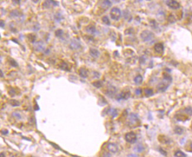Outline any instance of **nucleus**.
<instances>
[{"label":"nucleus","instance_id":"c85d7f7f","mask_svg":"<svg viewBox=\"0 0 192 157\" xmlns=\"http://www.w3.org/2000/svg\"><path fill=\"white\" fill-rule=\"evenodd\" d=\"M175 132L177 135H182L183 133V129L180 126H176L175 128Z\"/></svg>","mask_w":192,"mask_h":157},{"label":"nucleus","instance_id":"4c0bfd02","mask_svg":"<svg viewBox=\"0 0 192 157\" xmlns=\"http://www.w3.org/2000/svg\"><path fill=\"white\" fill-rule=\"evenodd\" d=\"M40 29V27L39 25H34L33 27V30L34 31H38Z\"/></svg>","mask_w":192,"mask_h":157},{"label":"nucleus","instance_id":"de8ad7c7","mask_svg":"<svg viewBox=\"0 0 192 157\" xmlns=\"http://www.w3.org/2000/svg\"><path fill=\"white\" fill-rule=\"evenodd\" d=\"M12 40H13L14 42H15V43H17V44H19L18 41H17V40L15 39H12Z\"/></svg>","mask_w":192,"mask_h":157},{"label":"nucleus","instance_id":"b1692460","mask_svg":"<svg viewBox=\"0 0 192 157\" xmlns=\"http://www.w3.org/2000/svg\"><path fill=\"white\" fill-rule=\"evenodd\" d=\"M159 138V141L163 144H169L170 142V140L169 138L165 136H160Z\"/></svg>","mask_w":192,"mask_h":157},{"label":"nucleus","instance_id":"aec40b11","mask_svg":"<svg viewBox=\"0 0 192 157\" xmlns=\"http://www.w3.org/2000/svg\"><path fill=\"white\" fill-rule=\"evenodd\" d=\"M111 5L112 3L111 2V1H108V0L103 1L102 2V6L104 9H108V8H110L111 6Z\"/></svg>","mask_w":192,"mask_h":157},{"label":"nucleus","instance_id":"20e7f679","mask_svg":"<svg viewBox=\"0 0 192 157\" xmlns=\"http://www.w3.org/2000/svg\"><path fill=\"white\" fill-rule=\"evenodd\" d=\"M125 139L128 143L134 144L137 141V136L133 132H130L126 134Z\"/></svg>","mask_w":192,"mask_h":157},{"label":"nucleus","instance_id":"0eeeda50","mask_svg":"<svg viewBox=\"0 0 192 157\" xmlns=\"http://www.w3.org/2000/svg\"><path fill=\"white\" fill-rule=\"evenodd\" d=\"M166 5L168 7L174 9H178V8H179L180 7V3L176 1H173V0L166 1Z\"/></svg>","mask_w":192,"mask_h":157},{"label":"nucleus","instance_id":"8fccbe9b","mask_svg":"<svg viewBox=\"0 0 192 157\" xmlns=\"http://www.w3.org/2000/svg\"><path fill=\"white\" fill-rule=\"evenodd\" d=\"M45 53H46H46H48V54L49 53H50V50H46V51H45Z\"/></svg>","mask_w":192,"mask_h":157},{"label":"nucleus","instance_id":"ea45409f","mask_svg":"<svg viewBox=\"0 0 192 157\" xmlns=\"http://www.w3.org/2000/svg\"><path fill=\"white\" fill-rule=\"evenodd\" d=\"M93 75L94 76V77H96V78H99L100 76V74L98 72H93Z\"/></svg>","mask_w":192,"mask_h":157},{"label":"nucleus","instance_id":"412c9836","mask_svg":"<svg viewBox=\"0 0 192 157\" xmlns=\"http://www.w3.org/2000/svg\"><path fill=\"white\" fill-rule=\"evenodd\" d=\"M143 79L142 76L139 75L134 77V81L136 84H137V85H140V84H141V83L143 82Z\"/></svg>","mask_w":192,"mask_h":157},{"label":"nucleus","instance_id":"2eb2a0df","mask_svg":"<svg viewBox=\"0 0 192 157\" xmlns=\"http://www.w3.org/2000/svg\"><path fill=\"white\" fill-rule=\"evenodd\" d=\"M90 54L91 55V57H94V58H98L100 56V51L96 49H90Z\"/></svg>","mask_w":192,"mask_h":157},{"label":"nucleus","instance_id":"393cba45","mask_svg":"<svg viewBox=\"0 0 192 157\" xmlns=\"http://www.w3.org/2000/svg\"><path fill=\"white\" fill-rule=\"evenodd\" d=\"M27 37H28V40H29V41L31 43H33V44H34L35 43V41H36L37 39V37L35 35H34L33 34H29L27 36Z\"/></svg>","mask_w":192,"mask_h":157},{"label":"nucleus","instance_id":"a878e982","mask_svg":"<svg viewBox=\"0 0 192 157\" xmlns=\"http://www.w3.org/2000/svg\"><path fill=\"white\" fill-rule=\"evenodd\" d=\"M92 85L93 86H94L96 88H100V87H101L102 86L103 83L100 80H97V81H95L93 83H92Z\"/></svg>","mask_w":192,"mask_h":157},{"label":"nucleus","instance_id":"9b49d317","mask_svg":"<svg viewBox=\"0 0 192 157\" xmlns=\"http://www.w3.org/2000/svg\"><path fill=\"white\" fill-rule=\"evenodd\" d=\"M128 120L130 124L134 125L139 121V117L137 114L135 113H131L128 117Z\"/></svg>","mask_w":192,"mask_h":157},{"label":"nucleus","instance_id":"f8f14e48","mask_svg":"<svg viewBox=\"0 0 192 157\" xmlns=\"http://www.w3.org/2000/svg\"><path fill=\"white\" fill-rule=\"evenodd\" d=\"M107 148H108L109 151L113 153H116L118 151V150H119L118 146L115 144L114 143L108 144V145H107Z\"/></svg>","mask_w":192,"mask_h":157},{"label":"nucleus","instance_id":"c756f323","mask_svg":"<svg viewBox=\"0 0 192 157\" xmlns=\"http://www.w3.org/2000/svg\"><path fill=\"white\" fill-rule=\"evenodd\" d=\"M175 156L176 157H186V155L181 151H177L175 153Z\"/></svg>","mask_w":192,"mask_h":157},{"label":"nucleus","instance_id":"c9c22d12","mask_svg":"<svg viewBox=\"0 0 192 157\" xmlns=\"http://www.w3.org/2000/svg\"><path fill=\"white\" fill-rule=\"evenodd\" d=\"M8 93L10 94L11 96H14V95H15V90L13 89H12L11 90H10L8 92Z\"/></svg>","mask_w":192,"mask_h":157},{"label":"nucleus","instance_id":"c03bdc74","mask_svg":"<svg viewBox=\"0 0 192 157\" xmlns=\"http://www.w3.org/2000/svg\"><path fill=\"white\" fill-rule=\"evenodd\" d=\"M128 157H138V156L137 155H136V154H128Z\"/></svg>","mask_w":192,"mask_h":157},{"label":"nucleus","instance_id":"09e8293b","mask_svg":"<svg viewBox=\"0 0 192 157\" xmlns=\"http://www.w3.org/2000/svg\"><path fill=\"white\" fill-rule=\"evenodd\" d=\"M1 77H4V74H3V72H2V70H1Z\"/></svg>","mask_w":192,"mask_h":157},{"label":"nucleus","instance_id":"a211bd4d","mask_svg":"<svg viewBox=\"0 0 192 157\" xmlns=\"http://www.w3.org/2000/svg\"><path fill=\"white\" fill-rule=\"evenodd\" d=\"M10 16L12 17H20L22 15H21V13L17 9H14V10H12L11 12L10 13Z\"/></svg>","mask_w":192,"mask_h":157},{"label":"nucleus","instance_id":"ddd939ff","mask_svg":"<svg viewBox=\"0 0 192 157\" xmlns=\"http://www.w3.org/2000/svg\"><path fill=\"white\" fill-rule=\"evenodd\" d=\"M79 72V75L82 77V78H87L89 75V71L87 69H86L84 67H81L78 70Z\"/></svg>","mask_w":192,"mask_h":157},{"label":"nucleus","instance_id":"423d86ee","mask_svg":"<svg viewBox=\"0 0 192 157\" xmlns=\"http://www.w3.org/2000/svg\"><path fill=\"white\" fill-rule=\"evenodd\" d=\"M131 93L129 90L128 91H124V92H121L119 93L116 96V99L118 100H127L130 97Z\"/></svg>","mask_w":192,"mask_h":157},{"label":"nucleus","instance_id":"37998d69","mask_svg":"<svg viewBox=\"0 0 192 157\" xmlns=\"http://www.w3.org/2000/svg\"><path fill=\"white\" fill-rule=\"evenodd\" d=\"M1 132L4 135H7V134H8V130H7V129H3V130H1Z\"/></svg>","mask_w":192,"mask_h":157},{"label":"nucleus","instance_id":"cd10ccee","mask_svg":"<svg viewBox=\"0 0 192 157\" xmlns=\"http://www.w3.org/2000/svg\"><path fill=\"white\" fill-rule=\"evenodd\" d=\"M63 34H64V31L62 29H58L55 31V36L57 37L58 38L61 37L63 36Z\"/></svg>","mask_w":192,"mask_h":157},{"label":"nucleus","instance_id":"dca6fc26","mask_svg":"<svg viewBox=\"0 0 192 157\" xmlns=\"http://www.w3.org/2000/svg\"><path fill=\"white\" fill-rule=\"evenodd\" d=\"M144 148L143 145L142 144H138L137 145H136L134 147V151L136 152V153H142V152L144 151Z\"/></svg>","mask_w":192,"mask_h":157},{"label":"nucleus","instance_id":"a18cd8bd","mask_svg":"<svg viewBox=\"0 0 192 157\" xmlns=\"http://www.w3.org/2000/svg\"><path fill=\"white\" fill-rule=\"evenodd\" d=\"M13 1L14 3L17 4H19L20 3V1H15V0H14V1Z\"/></svg>","mask_w":192,"mask_h":157},{"label":"nucleus","instance_id":"2f4dec72","mask_svg":"<svg viewBox=\"0 0 192 157\" xmlns=\"http://www.w3.org/2000/svg\"><path fill=\"white\" fill-rule=\"evenodd\" d=\"M9 104L13 106H18L20 105V102L17 100H11Z\"/></svg>","mask_w":192,"mask_h":157},{"label":"nucleus","instance_id":"473e14b6","mask_svg":"<svg viewBox=\"0 0 192 157\" xmlns=\"http://www.w3.org/2000/svg\"><path fill=\"white\" fill-rule=\"evenodd\" d=\"M145 93L147 96H150L153 95V91L151 89L147 88L145 90Z\"/></svg>","mask_w":192,"mask_h":157},{"label":"nucleus","instance_id":"f03ea898","mask_svg":"<svg viewBox=\"0 0 192 157\" xmlns=\"http://www.w3.org/2000/svg\"><path fill=\"white\" fill-rule=\"evenodd\" d=\"M111 18L115 21H118L121 17V10L117 7H113L110 13Z\"/></svg>","mask_w":192,"mask_h":157},{"label":"nucleus","instance_id":"3c124183","mask_svg":"<svg viewBox=\"0 0 192 157\" xmlns=\"http://www.w3.org/2000/svg\"><path fill=\"white\" fill-rule=\"evenodd\" d=\"M190 148H191V149L192 150V142L191 143V144H190Z\"/></svg>","mask_w":192,"mask_h":157},{"label":"nucleus","instance_id":"72a5a7b5","mask_svg":"<svg viewBox=\"0 0 192 157\" xmlns=\"http://www.w3.org/2000/svg\"><path fill=\"white\" fill-rule=\"evenodd\" d=\"M184 111L189 115H192V107L188 106V107L186 108L185 109H184Z\"/></svg>","mask_w":192,"mask_h":157},{"label":"nucleus","instance_id":"49530a36","mask_svg":"<svg viewBox=\"0 0 192 157\" xmlns=\"http://www.w3.org/2000/svg\"><path fill=\"white\" fill-rule=\"evenodd\" d=\"M0 157H6L4 153H1V154H0Z\"/></svg>","mask_w":192,"mask_h":157},{"label":"nucleus","instance_id":"7ed1b4c3","mask_svg":"<svg viewBox=\"0 0 192 157\" xmlns=\"http://www.w3.org/2000/svg\"><path fill=\"white\" fill-rule=\"evenodd\" d=\"M81 47V43L79 40L74 38L71 40L70 44V48L71 50H77Z\"/></svg>","mask_w":192,"mask_h":157},{"label":"nucleus","instance_id":"6ab92c4d","mask_svg":"<svg viewBox=\"0 0 192 157\" xmlns=\"http://www.w3.org/2000/svg\"><path fill=\"white\" fill-rule=\"evenodd\" d=\"M123 16L125 18V19L128 20V21H132V16L130 14V12L128 10H124L123 12Z\"/></svg>","mask_w":192,"mask_h":157},{"label":"nucleus","instance_id":"58836bf2","mask_svg":"<svg viewBox=\"0 0 192 157\" xmlns=\"http://www.w3.org/2000/svg\"><path fill=\"white\" fill-rule=\"evenodd\" d=\"M169 21H170L171 22H175V17H174L172 15H170V16H169Z\"/></svg>","mask_w":192,"mask_h":157},{"label":"nucleus","instance_id":"9d476101","mask_svg":"<svg viewBox=\"0 0 192 157\" xmlns=\"http://www.w3.org/2000/svg\"><path fill=\"white\" fill-rule=\"evenodd\" d=\"M154 49L157 53L162 54L164 51V47L162 43H157L154 46Z\"/></svg>","mask_w":192,"mask_h":157},{"label":"nucleus","instance_id":"f3484780","mask_svg":"<svg viewBox=\"0 0 192 157\" xmlns=\"http://www.w3.org/2000/svg\"><path fill=\"white\" fill-rule=\"evenodd\" d=\"M64 19L62 14L60 13H57L54 15V20L56 22H60Z\"/></svg>","mask_w":192,"mask_h":157},{"label":"nucleus","instance_id":"e433bc0d","mask_svg":"<svg viewBox=\"0 0 192 157\" xmlns=\"http://www.w3.org/2000/svg\"><path fill=\"white\" fill-rule=\"evenodd\" d=\"M136 94H137V95H140V94H141V92H142V91H141V89L140 88H138L136 90Z\"/></svg>","mask_w":192,"mask_h":157},{"label":"nucleus","instance_id":"f257e3e1","mask_svg":"<svg viewBox=\"0 0 192 157\" xmlns=\"http://www.w3.org/2000/svg\"><path fill=\"white\" fill-rule=\"evenodd\" d=\"M142 40L144 42H149L150 41L153 40L154 38V34L153 32L149 30H144L140 34Z\"/></svg>","mask_w":192,"mask_h":157},{"label":"nucleus","instance_id":"a19ab883","mask_svg":"<svg viewBox=\"0 0 192 157\" xmlns=\"http://www.w3.org/2000/svg\"><path fill=\"white\" fill-rule=\"evenodd\" d=\"M50 2H51V5L53 6H57L58 5V2H57V1H50Z\"/></svg>","mask_w":192,"mask_h":157},{"label":"nucleus","instance_id":"1a4fd4ad","mask_svg":"<svg viewBox=\"0 0 192 157\" xmlns=\"http://www.w3.org/2000/svg\"><path fill=\"white\" fill-rule=\"evenodd\" d=\"M116 93V89L114 86H110L108 87L107 91H106V94L110 98H113L115 96Z\"/></svg>","mask_w":192,"mask_h":157},{"label":"nucleus","instance_id":"4be33fe9","mask_svg":"<svg viewBox=\"0 0 192 157\" xmlns=\"http://www.w3.org/2000/svg\"><path fill=\"white\" fill-rule=\"evenodd\" d=\"M8 62H9V64L11 66L13 67H17L18 66V64L17 62L13 58H11L9 57V59H8Z\"/></svg>","mask_w":192,"mask_h":157},{"label":"nucleus","instance_id":"bb28decb","mask_svg":"<svg viewBox=\"0 0 192 157\" xmlns=\"http://www.w3.org/2000/svg\"><path fill=\"white\" fill-rule=\"evenodd\" d=\"M108 112L110 113V115L113 118H115V117H116L117 116V109H110L108 110Z\"/></svg>","mask_w":192,"mask_h":157},{"label":"nucleus","instance_id":"f704fd0d","mask_svg":"<svg viewBox=\"0 0 192 157\" xmlns=\"http://www.w3.org/2000/svg\"><path fill=\"white\" fill-rule=\"evenodd\" d=\"M13 116L15 118H16L18 119H20L21 118V116L20 113H17V112H13Z\"/></svg>","mask_w":192,"mask_h":157},{"label":"nucleus","instance_id":"4468645a","mask_svg":"<svg viewBox=\"0 0 192 157\" xmlns=\"http://www.w3.org/2000/svg\"><path fill=\"white\" fill-rule=\"evenodd\" d=\"M85 31L87 33L90 34H95L97 33V30L96 27L93 25H89L85 27Z\"/></svg>","mask_w":192,"mask_h":157},{"label":"nucleus","instance_id":"6e6552de","mask_svg":"<svg viewBox=\"0 0 192 157\" xmlns=\"http://www.w3.org/2000/svg\"><path fill=\"white\" fill-rule=\"evenodd\" d=\"M169 83H170L164 81V80L163 81H162V82L160 83L157 85V90H158V91H159L160 92H165L167 89L168 87H169Z\"/></svg>","mask_w":192,"mask_h":157},{"label":"nucleus","instance_id":"39448f33","mask_svg":"<svg viewBox=\"0 0 192 157\" xmlns=\"http://www.w3.org/2000/svg\"><path fill=\"white\" fill-rule=\"evenodd\" d=\"M34 49L35 51L38 52L44 51L46 50L45 44L42 41H38L34 44Z\"/></svg>","mask_w":192,"mask_h":157},{"label":"nucleus","instance_id":"79ce46f5","mask_svg":"<svg viewBox=\"0 0 192 157\" xmlns=\"http://www.w3.org/2000/svg\"><path fill=\"white\" fill-rule=\"evenodd\" d=\"M0 26H1V27L2 28H4L5 27V22L4 21H3L2 20H1V21H0Z\"/></svg>","mask_w":192,"mask_h":157},{"label":"nucleus","instance_id":"7c9ffc66","mask_svg":"<svg viewBox=\"0 0 192 157\" xmlns=\"http://www.w3.org/2000/svg\"><path fill=\"white\" fill-rule=\"evenodd\" d=\"M102 21L104 24H105L107 26H110V21L109 18L107 16H104L102 18Z\"/></svg>","mask_w":192,"mask_h":157},{"label":"nucleus","instance_id":"5701e85b","mask_svg":"<svg viewBox=\"0 0 192 157\" xmlns=\"http://www.w3.org/2000/svg\"><path fill=\"white\" fill-rule=\"evenodd\" d=\"M60 68L62 70H64V71H70V69L69 67V66L66 62H63L60 65Z\"/></svg>","mask_w":192,"mask_h":157}]
</instances>
